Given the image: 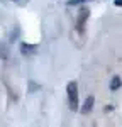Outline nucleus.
I'll return each mask as SVG.
<instances>
[{
	"label": "nucleus",
	"mask_w": 122,
	"mask_h": 127,
	"mask_svg": "<svg viewBox=\"0 0 122 127\" xmlns=\"http://www.w3.org/2000/svg\"><path fill=\"white\" fill-rule=\"evenodd\" d=\"M66 93H68V100H70L71 110H78V85H76L75 81L68 83Z\"/></svg>",
	"instance_id": "f257e3e1"
},
{
	"label": "nucleus",
	"mask_w": 122,
	"mask_h": 127,
	"mask_svg": "<svg viewBox=\"0 0 122 127\" xmlns=\"http://www.w3.org/2000/svg\"><path fill=\"white\" fill-rule=\"evenodd\" d=\"M20 51H22L24 54H34V53L37 51V46H30V44L22 42V44H20Z\"/></svg>",
	"instance_id": "f03ea898"
},
{
	"label": "nucleus",
	"mask_w": 122,
	"mask_h": 127,
	"mask_svg": "<svg viewBox=\"0 0 122 127\" xmlns=\"http://www.w3.org/2000/svg\"><path fill=\"white\" fill-rule=\"evenodd\" d=\"M93 103H95L93 97H88L87 100H85V103H83V108H81V112H83V114H88L92 108H93Z\"/></svg>",
	"instance_id": "7ed1b4c3"
},
{
	"label": "nucleus",
	"mask_w": 122,
	"mask_h": 127,
	"mask_svg": "<svg viewBox=\"0 0 122 127\" xmlns=\"http://www.w3.org/2000/svg\"><path fill=\"white\" fill-rule=\"evenodd\" d=\"M88 9H81V14L80 17H78V27H83V24H85V20L88 19Z\"/></svg>",
	"instance_id": "20e7f679"
},
{
	"label": "nucleus",
	"mask_w": 122,
	"mask_h": 127,
	"mask_svg": "<svg viewBox=\"0 0 122 127\" xmlns=\"http://www.w3.org/2000/svg\"><path fill=\"white\" fill-rule=\"evenodd\" d=\"M122 87V80L119 78V76H114L110 81V90L112 92H115V90H119V88Z\"/></svg>",
	"instance_id": "39448f33"
},
{
	"label": "nucleus",
	"mask_w": 122,
	"mask_h": 127,
	"mask_svg": "<svg viewBox=\"0 0 122 127\" xmlns=\"http://www.w3.org/2000/svg\"><path fill=\"white\" fill-rule=\"evenodd\" d=\"M0 58H7V49L3 48V46H2V44H0Z\"/></svg>",
	"instance_id": "423d86ee"
},
{
	"label": "nucleus",
	"mask_w": 122,
	"mask_h": 127,
	"mask_svg": "<svg viewBox=\"0 0 122 127\" xmlns=\"http://www.w3.org/2000/svg\"><path fill=\"white\" fill-rule=\"evenodd\" d=\"M81 2H85V0H70L68 5H78V3H81Z\"/></svg>",
	"instance_id": "0eeeda50"
},
{
	"label": "nucleus",
	"mask_w": 122,
	"mask_h": 127,
	"mask_svg": "<svg viewBox=\"0 0 122 127\" xmlns=\"http://www.w3.org/2000/svg\"><path fill=\"white\" fill-rule=\"evenodd\" d=\"M115 5H122V0H115Z\"/></svg>",
	"instance_id": "6e6552de"
}]
</instances>
